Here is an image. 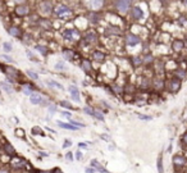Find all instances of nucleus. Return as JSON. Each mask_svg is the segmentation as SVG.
<instances>
[{
  "mask_svg": "<svg viewBox=\"0 0 187 173\" xmlns=\"http://www.w3.org/2000/svg\"><path fill=\"white\" fill-rule=\"evenodd\" d=\"M132 17L135 19H141L143 17V12L140 7H135L132 9Z\"/></svg>",
  "mask_w": 187,
  "mask_h": 173,
  "instance_id": "5701e85b",
  "label": "nucleus"
},
{
  "mask_svg": "<svg viewBox=\"0 0 187 173\" xmlns=\"http://www.w3.org/2000/svg\"><path fill=\"white\" fill-rule=\"evenodd\" d=\"M46 85L50 86V87H54V89H58V90H64V87L62 86L59 82H56L54 80H47L46 81Z\"/></svg>",
  "mask_w": 187,
  "mask_h": 173,
  "instance_id": "a878e982",
  "label": "nucleus"
},
{
  "mask_svg": "<svg viewBox=\"0 0 187 173\" xmlns=\"http://www.w3.org/2000/svg\"><path fill=\"white\" fill-rule=\"evenodd\" d=\"M100 137H101L103 140H105V141H109V140H110V137H109V136H107V135H101Z\"/></svg>",
  "mask_w": 187,
  "mask_h": 173,
  "instance_id": "bf43d9fd",
  "label": "nucleus"
},
{
  "mask_svg": "<svg viewBox=\"0 0 187 173\" xmlns=\"http://www.w3.org/2000/svg\"><path fill=\"white\" fill-rule=\"evenodd\" d=\"M74 159H76V160H78V162H81V160L83 159V154H82V151H81L80 149L74 153Z\"/></svg>",
  "mask_w": 187,
  "mask_h": 173,
  "instance_id": "37998d69",
  "label": "nucleus"
},
{
  "mask_svg": "<svg viewBox=\"0 0 187 173\" xmlns=\"http://www.w3.org/2000/svg\"><path fill=\"white\" fill-rule=\"evenodd\" d=\"M35 50L39 51L42 56H46L49 54V49H47V46H45V45H35Z\"/></svg>",
  "mask_w": 187,
  "mask_h": 173,
  "instance_id": "b1692460",
  "label": "nucleus"
},
{
  "mask_svg": "<svg viewBox=\"0 0 187 173\" xmlns=\"http://www.w3.org/2000/svg\"><path fill=\"white\" fill-rule=\"evenodd\" d=\"M96 33H87V35L85 36V44H90V42H94L96 41Z\"/></svg>",
  "mask_w": 187,
  "mask_h": 173,
  "instance_id": "bb28decb",
  "label": "nucleus"
},
{
  "mask_svg": "<svg viewBox=\"0 0 187 173\" xmlns=\"http://www.w3.org/2000/svg\"><path fill=\"white\" fill-rule=\"evenodd\" d=\"M176 77L179 80H183L186 78V71L185 69H177L176 71Z\"/></svg>",
  "mask_w": 187,
  "mask_h": 173,
  "instance_id": "e433bc0d",
  "label": "nucleus"
},
{
  "mask_svg": "<svg viewBox=\"0 0 187 173\" xmlns=\"http://www.w3.org/2000/svg\"><path fill=\"white\" fill-rule=\"evenodd\" d=\"M40 9H41V12L44 14H49V13H51L53 7H51V4L49 2H42L40 4Z\"/></svg>",
  "mask_w": 187,
  "mask_h": 173,
  "instance_id": "a211bd4d",
  "label": "nucleus"
},
{
  "mask_svg": "<svg viewBox=\"0 0 187 173\" xmlns=\"http://www.w3.org/2000/svg\"><path fill=\"white\" fill-rule=\"evenodd\" d=\"M131 63H132V65L135 67V68H137V67L142 65V59L140 56H132L131 58Z\"/></svg>",
  "mask_w": 187,
  "mask_h": 173,
  "instance_id": "cd10ccee",
  "label": "nucleus"
},
{
  "mask_svg": "<svg viewBox=\"0 0 187 173\" xmlns=\"http://www.w3.org/2000/svg\"><path fill=\"white\" fill-rule=\"evenodd\" d=\"M62 54H63V58H64L65 60L73 62V59H74V53L72 51L71 49H63V51H62Z\"/></svg>",
  "mask_w": 187,
  "mask_h": 173,
  "instance_id": "6ab92c4d",
  "label": "nucleus"
},
{
  "mask_svg": "<svg viewBox=\"0 0 187 173\" xmlns=\"http://www.w3.org/2000/svg\"><path fill=\"white\" fill-rule=\"evenodd\" d=\"M68 91H69V94H71V98L73 99L76 103H80L81 102V94H80V90H78L77 86L71 85L69 87H68Z\"/></svg>",
  "mask_w": 187,
  "mask_h": 173,
  "instance_id": "1a4fd4ad",
  "label": "nucleus"
},
{
  "mask_svg": "<svg viewBox=\"0 0 187 173\" xmlns=\"http://www.w3.org/2000/svg\"><path fill=\"white\" fill-rule=\"evenodd\" d=\"M37 173H55V168L54 169H41V171H36Z\"/></svg>",
  "mask_w": 187,
  "mask_h": 173,
  "instance_id": "5fc2aeb1",
  "label": "nucleus"
},
{
  "mask_svg": "<svg viewBox=\"0 0 187 173\" xmlns=\"http://www.w3.org/2000/svg\"><path fill=\"white\" fill-rule=\"evenodd\" d=\"M0 86H2L3 90L5 91V93H8V94H13V91H14V90H13V87H12V85H9L8 82H5V81L0 83Z\"/></svg>",
  "mask_w": 187,
  "mask_h": 173,
  "instance_id": "c85d7f7f",
  "label": "nucleus"
},
{
  "mask_svg": "<svg viewBox=\"0 0 187 173\" xmlns=\"http://www.w3.org/2000/svg\"><path fill=\"white\" fill-rule=\"evenodd\" d=\"M39 153H40V156H42V158L49 156V153H46V151H39Z\"/></svg>",
  "mask_w": 187,
  "mask_h": 173,
  "instance_id": "6e6d98bb",
  "label": "nucleus"
},
{
  "mask_svg": "<svg viewBox=\"0 0 187 173\" xmlns=\"http://www.w3.org/2000/svg\"><path fill=\"white\" fill-rule=\"evenodd\" d=\"M181 85H182V80L177 78V77H173V78H170L169 82H168V90H169V93L176 94V93H178V90L181 89Z\"/></svg>",
  "mask_w": 187,
  "mask_h": 173,
  "instance_id": "20e7f679",
  "label": "nucleus"
},
{
  "mask_svg": "<svg viewBox=\"0 0 187 173\" xmlns=\"http://www.w3.org/2000/svg\"><path fill=\"white\" fill-rule=\"evenodd\" d=\"M8 33L11 36L13 37H22V31H21V28L20 27H17V26H12V27H9L8 28Z\"/></svg>",
  "mask_w": 187,
  "mask_h": 173,
  "instance_id": "2eb2a0df",
  "label": "nucleus"
},
{
  "mask_svg": "<svg viewBox=\"0 0 187 173\" xmlns=\"http://www.w3.org/2000/svg\"><path fill=\"white\" fill-rule=\"evenodd\" d=\"M41 26H42V27H45L46 30H47V28H50V27H51L50 22H47V21H41Z\"/></svg>",
  "mask_w": 187,
  "mask_h": 173,
  "instance_id": "864d4df0",
  "label": "nucleus"
},
{
  "mask_svg": "<svg viewBox=\"0 0 187 173\" xmlns=\"http://www.w3.org/2000/svg\"><path fill=\"white\" fill-rule=\"evenodd\" d=\"M103 3H104V0H89V5L92 9H99L103 5Z\"/></svg>",
  "mask_w": 187,
  "mask_h": 173,
  "instance_id": "393cba45",
  "label": "nucleus"
},
{
  "mask_svg": "<svg viewBox=\"0 0 187 173\" xmlns=\"http://www.w3.org/2000/svg\"><path fill=\"white\" fill-rule=\"evenodd\" d=\"M3 49H4V51H5V53H11L13 50V45L11 44V42H4Z\"/></svg>",
  "mask_w": 187,
  "mask_h": 173,
  "instance_id": "a19ab883",
  "label": "nucleus"
},
{
  "mask_svg": "<svg viewBox=\"0 0 187 173\" xmlns=\"http://www.w3.org/2000/svg\"><path fill=\"white\" fill-rule=\"evenodd\" d=\"M141 42L140 37H138L137 35H133V33H128V35L126 36V45L127 46H136Z\"/></svg>",
  "mask_w": 187,
  "mask_h": 173,
  "instance_id": "0eeeda50",
  "label": "nucleus"
},
{
  "mask_svg": "<svg viewBox=\"0 0 187 173\" xmlns=\"http://www.w3.org/2000/svg\"><path fill=\"white\" fill-rule=\"evenodd\" d=\"M80 36V32L74 28H67V30L63 31V38L67 41H73L76 37Z\"/></svg>",
  "mask_w": 187,
  "mask_h": 173,
  "instance_id": "39448f33",
  "label": "nucleus"
},
{
  "mask_svg": "<svg viewBox=\"0 0 187 173\" xmlns=\"http://www.w3.org/2000/svg\"><path fill=\"white\" fill-rule=\"evenodd\" d=\"M26 73H27V76L30 77V78H32L33 81H37V80H39V74H37L36 72H33L32 69H27Z\"/></svg>",
  "mask_w": 187,
  "mask_h": 173,
  "instance_id": "72a5a7b5",
  "label": "nucleus"
},
{
  "mask_svg": "<svg viewBox=\"0 0 187 173\" xmlns=\"http://www.w3.org/2000/svg\"><path fill=\"white\" fill-rule=\"evenodd\" d=\"M72 145H73L72 140H69V138H65V140L63 141V145H62V147H63V149H68V147H71Z\"/></svg>",
  "mask_w": 187,
  "mask_h": 173,
  "instance_id": "c03bdc74",
  "label": "nucleus"
},
{
  "mask_svg": "<svg viewBox=\"0 0 187 173\" xmlns=\"http://www.w3.org/2000/svg\"><path fill=\"white\" fill-rule=\"evenodd\" d=\"M152 87H154L155 90H163L165 87V83L161 78H156V80L152 81Z\"/></svg>",
  "mask_w": 187,
  "mask_h": 173,
  "instance_id": "4be33fe9",
  "label": "nucleus"
},
{
  "mask_svg": "<svg viewBox=\"0 0 187 173\" xmlns=\"http://www.w3.org/2000/svg\"><path fill=\"white\" fill-rule=\"evenodd\" d=\"M30 102L33 105H42V107H47V105L50 104V103H47V100L39 93H33L30 96Z\"/></svg>",
  "mask_w": 187,
  "mask_h": 173,
  "instance_id": "f03ea898",
  "label": "nucleus"
},
{
  "mask_svg": "<svg viewBox=\"0 0 187 173\" xmlns=\"http://www.w3.org/2000/svg\"><path fill=\"white\" fill-rule=\"evenodd\" d=\"M30 13V8H28L27 5H18L17 8H16V14L17 16H20V17H25V16H27V14Z\"/></svg>",
  "mask_w": 187,
  "mask_h": 173,
  "instance_id": "f8f14e48",
  "label": "nucleus"
},
{
  "mask_svg": "<svg viewBox=\"0 0 187 173\" xmlns=\"http://www.w3.org/2000/svg\"><path fill=\"white\" fill-rule=\"evenodd\" d=\"M31 133L32 135H40V136H45V133L42 132V128H40V127H37V126H35V127H32V129H31Z\"/></svg>",
  "mask_w": 187,
  "mask_h": 173,
  "instance_id": "2f4dec72",
  "label": "nucleus"
},
{
  "mask_svg": "<svg viewBox=\"0 0 187 173\" xmlns=\"http://www.w3.org/2000/svg\"><path fill=\"white\" fill-rule=\"evenodd\" d=\"M85 173H98V172L95 171L92 167H90V165H89V167H86V168H85Z\"/></svg>",
  "mask_w": 187,
  "mask_h": 173,
  "instance_id": "603ef678",
  "label": "nucleus"
},
{
  "mask_svg": "<svg viewBox=\"0 0 187 173\" xmlns=\"http://www.w3.org/2000/svg\"><path fill=\"white\" fill-rule=\"evenodd\" d=\"M83 112L87 114V115H90V117H94V114H95V109L92 108V107H90V105H86V107L83 108Z\"/></svg>",
  "mask_w": 187,
  "mask_h": 173,
  "instance_id": "473e14b6",
  "label": "nucleus"
},
{
  "mask_svg": "<svg viewBox=\"0 0 187 173\" xmlns=\"http://www.w3.org/2000/svg\"><path fill=\"white\" fill-rule=\"evenodd\" d=\"M0 173H11L8 168H0Z\"/></svg>",
  "mask_w": 187,
  "mask_h": 173,
  "instance_id": "13d9d810",
  "label": "nucleus"
},
{
  "mask_svg": "<svg viewBox=\"0 0 187 173\" xmlns=\"http://www.w3.org/2000/svg\"><path fill=\"white\" fill-rule=\"evenodd\" d=\"M117 9L121 13H126L131 7V0H117Z\"/></svg>",
  "mask_w": 187,
  "mask_h": 173,
  "instance_id": "6e6552de",
  "label": "nucleus"
},
{
  "mask_svg": "<svg viewBox=\"0 0 187 173\" xmlns=\"http://www.w3.org/2000/svg\"><path fill=\"white\" fill-rule=\"evenodd\" d=\"M81 68H82V71H85L86 73H90V72L92 71V64H91V62L89 59H85L81 62Z\"/></svg>",
  "mask_w": 187,
  "mask_h": 173,
  "instance_id": "f3484780",
  "label": "nucleus"
},
{
  "mask_svg": "<svg viewBox=\"0 0 187 173\" xmlns=\"http://www.w3.org/2000/svg\"><path fill=\"white\" fill-rule=\"evenodd\" d=\"M45 129H47V131H49V132H51V133H55V131H54V129H51V128H49V127H46Z\"/></svg>",
  "mask_w": 187,
  "mask_h": 173,
  "instance_id": "680f3d73",
  "label": "nucleus"
},
{
  "mask_svg": "<svg viewBox=\"0 0 187 173\" xmlns=\"http://www.w3.org/2000/svg\"><path fill=\"white\" fill-rule=\"evenodd\" d=\"M17 136H21V137H25V135H23V129H17Z\"/></svg>",
  "mask_w": 187,
  "mask_h": 173,
  "instance_id": "4d7b16f0",
  "label": "nucleus"
},
{
  "mask_svg": "<svg viewBox=\"0 0 187 173\" xmlns=\"http://www.w3.org/2000/svg\"><path fill=\"white\" fill-rule=\"evenodd\" d=\"M3 151L7 155L11 156V158L17 156V151H16V149H14V146L12 145L11 142H4V144H3Z\"/></svg>",
  "mask_w": 187,
  "mask_h": 173,
  "instance_id": "9d476101",
  "label": "nucleus"
},
{
  "mask_svg": "<svg viewBox=\"0 0 187 173\" xmlns=\"http://www.w3.org/2000/svg\"><path fill=\"white\" fill-rule=\"evenodd\" d=\"M71 124H73V126L74 127H77V128H85L86 127V124L85 123H81V122H78V121H74V119H69V121H68Z\"/></svg>",
  "mask_w": 187,
  "mask_h": 173,
  "instance_id": "c9c22d12",
  "label": "nucleus"
},
{
  "mask_svg": "<svg viewBox=\"0 0 187 173\" xmlns=\"http://www.w3.org/2000/svg\"><path fill=\"white\" fill-rule=\"evenodd\" d=\"M154 63V56H152L151 54H149V55H146L145 58L142 59V64H146V65H150V64H152Z\"/></svg>",
  "mask_w": 187,
  "mask_h": 173,
  "instance_id": "c756f323",
  "label": "nucleus"
},
{
  "mask_svg": "<svg viewBox=\"0 0 187 173\" xmlns=\"http://www.w3.org/2000/svg\"><path fill=\"white\" fill-rule=\"evenodd\" d=\"M156 169L158 173H164V165H163V154L160 153L156 159Z\"/></svg>",
  "mask_w": 187,
  "mask_h": 173,
  "instance_id": "412c9836",
  "label": "nucleus"
},
{
  "mask_svg": "<svg viewBox=\"0 0 187 173\" xmlns=\"http://www.w3.org/2000/svg\"><path fill=\"white\" fill-rule=\"evenodd\" d=\"M26 165H27L26 160L22 159V158H20V156H14L11 160V167L14 171H22V169H25L26 168Z\"/></svg>",
  "mask_w": 187,
  "mask_h": 173,
  "instance_id": "7ed1b4c3",
  "label": "nucleus"
},
{
  "mask_svg": "<svg viewBox=\"0 0 187 173\" xmlns=\"http://www.w3.org/2000/svg\"><path fill=\"white\" fill-rule=\"evenodd\" d=\"M92 60L98 62V63H104V62H105V54H104L103 51L95 50L92 53Z\"/></svg>",
  "mask_w": 187,
  "mask_h": 173,
  "instance_id": "4468645a",
  "label": "nucleus"
},
{
  "mask_svg": "<svg viewBox=\"0 0 187 173\" xmlns=\"http://www.w3.org/2000/svg\"><path fill=\"white\" fill-rule=\"evenodd\" d=\"M90 167H92L98 173H110V172H109V171L107 169V168H105V167H104L98 159H91V162H90Z\"/></svg>",
  "mask_w": 187,
  "mask_h": 173,
  "instance_id": "423d86ee",
  "label": "nucleus"
},
{
  "mask_svg": "<svg viewBox=\"0 0 187 173\" xmlns=\"http://www.w3.org/2000/svg\"><path fill=\"white\" fill-rule=\"evenodd\" d=\"M0 58H2V59H4V60H5V62H9V63H12V62H13V58L12 56H8V55H0Z\"/></svg>",
  "mask_w": 187,
  "mask_h": 173,
  "instance_id": "3c124183",
  "label": "nucleus"
},
{
  "mask_svg": "<svg viewBox=\"0 0 187 173\" xmlns=\"http://www.w3.org/2000/svg\"><path fill=\"white\" fill-rule=\"evenodd\" d=\"M26 54H27V56L30 58V59H31L32 62H39V59H37V58L32 54V51H31V50H27V51H26Z\"/></svg>",
  "mask_w": 187,
  "mask_h": 173,
  "instance_id": "a18cd8bd",
  "label": "nucleus"
},
{
  "mask_svg": "<svg viewBox=\"0 0 187 173\" xmlns=\"http://www.w3.org/2000/svg\"><path fill=\"white\" fill-rule=\"evenodd\" d=\"M69 13H71V11L67 5H58L55 8V14L58 17H63V16H65V14H69Z\"/></svg>",
  "mask_w": 187,
  "mask_h": 173,
  "instance_id": "9b49d317",
  "label": "nucleus"
},
{
  "mask_svg": "<svg viewBox=\"0 0 187 173\" xmlns=\"http://www.w3.org/2000/svg\"><path fill=\"white\" fill-rule=\"evenodd\" d=\"M137 118L142 119V121H151L152 119L151 115H143V114H137Z\"/></svg>",
  "mask_w": 187,
  "mask_h": 173,
  "instance_id": "de8ad7c7",
  "label": "nucleus"
},
{
  "mask_svg": "<svg viewBox=\"0 0 187 173\" xmlns=\"http://www.w3.org/2000/svg\"><path fill=\"white\" fill-rule=\"evenodd\" d=\"M47 110H49V114H50V115H54V114L56 113V105L50 103L49 105H47Z\"/></svg>",
  "mask_w": 187,
  "mask_h": 173,
  "instance_id": "ea45409f",
  "label": "nucleus"
},
{
  "mask_svg": "<svg viewBox=\"0 0 187 173\" xmlns=\"http://www.w3.org/2000/svg\"><path fill=\"white\" fill-rule=\"evenodd\" d=\"M183 47H185V42L182 40H174L172 42V50L173 51L179 53L181 50H183Z\"/></svg>",
  "mask_w": 187,
  "mask_h": 173,
  "instance_id": "dca6fc26",
  "label": "nucleus"
},
{
  "mask_svg": "<svg viewBox=\"0 0 187 173\" xmlns=\"http://www.w3.org/2000/svg\"><path fill=\"white\" fill-rule=\"evenodd\" d=\"M59 105L62 108H64V109H73V105H72L68 100H62V102L59 103Z\"/></svg>",
  "mask_w": 187,
  "mask_h": 173,
  "instance_id": "f704fd0d",
  "label": "nucleus"
},
{
  "mask_svg": "<svg viewBox=\"0 0 187 173\" xmlns=\"http://www.w3.org/2000/svg\"><path fill=\"white\" fill-rule=\"evenodd\" d=\"M172 165L176 173H181L185 168H187V158L183 154H174L172 158Z\"/></svg>",
  "mask_w": 187,
  "mask_h": 173,
  "instance_id": "f257e3e1",
  "label": "nucleus"
},
{
  "mask_svg": "<svg viewBox=\"0 0 187 173\" xmlns=\"http://www.w3.org/2000/svg\"><path fill=\"white\" fill-rule=\"evenodd\" d=\"M56 124H58V127L63 128V129H69V131H78L80 128L74 127L73 124H71L69 122H62V121H56Z\"/></svg>",
  "mask_w": 187,
  "mask_h": 173,
  "instance_id": "ddd939ff",
  "label": "nucleus"
},
{
  "mask_svg": "<svg viewBox=\"0 0 187 173\" xmlns=\"http://www.w3.org/2000/svg\"><path fill=\"white\" fill-rule=\"evenodd\" d=\"M55 69H56V71H65V69H67L65 62H64V60H59L58 63H55Z\"/></svg>",
  "mask_w": 187,
  "mask_h": 173,
  "instance_id": "7c9ffc66",
  "label": "nucleus"
},
{
  "mask_svg": "<svg viewBox=\"0 0 187 173\" xmlns=\"http://www.w3.org/2000/svg\"><path fill=\"white\" fill-rule=\"evenodd\" d=\"M185 4H187V0H185Z\"/></svg>",
  "mask_w": 187,
  "mask_h": 173,
  "instance_id": "0e129e2a",
  "label": "nucleus"
},
{
  "mask_svg": "<svg viewBox=\"0 0 187 173\" xmlns=\"http://www.w3.org/2000/svg\"><path fill=\"white\" fill-rule=\"evenodd\" d=\"M13 2H16V3H18V4H20V5H21V4H22V3H25V2H26V0H13Z\"/></svg>",
  "mask_w": 187,
  "mask_h": 173,
  "instance_id": "052dcab7",
  "label": "nucleus"
},
{
  "mask_svg": "<svg viewBox=\"0 0 187 173\" xmlns=\"http://www.w3.org/2000/svg\"><path fill=\"white\" fill-rule=\"evenodd\" d=\"M94 118H96L98 121H100V122H104V115H103V112H100V110H95Z\"/></svg>",
  "mask_w": 187,
  "mask_h": 173,
  "instance_id": "58836bf2",
  "label": "nucleus"
},
{
  "mask_svg": "<svg viewBox=\"0 0 187 173\" xmlns=\"http://www.w3.org/2000/svg\"><path fill=\"white\" fill-rule=\"evenodd\" d=\"M64 158H65V160H68V162H73L74 160V153L73 151H68V153H65V155H64Z\"/></svg>",
  "mask_w": 187,
  "mask_h": 173,
  "instance_id": "79ce46f5",
  "label": "nucleus"
},
{
  "mask_svg": "<svg viewBox=\"0 0 187 173\" xmlns=\"http://www.w3.org/2000/svg\"><path fill=\"white\" fill-rule=\"evenodd\" d=\"M78 149H80V150H81V149H85V150H87V149H89V144L87 142H78Z\"/></svg>",
  "mask_w": 187,
  "mask_h": 173,
  "instance_id": "09e8293b",
  "label": "nucleus"
},
{
  "mask_svg": "<svg viewBox=\"0 0 187 173\" xmlns=\"http://www.w3.org/2000/svg\"><path fill=\"white\" fill-rule=\"evenodd\" d=\"M60 114L63 115V117L68 118V119H71V118H72V114H71L69 112H67V110H62V112H60Z\"/></svg>",
  "mask_w": 187,
  "mask_h": 173,
  "instance_id": "8fccbe9b",
  "label": "nucleus"
},
{
  "mask_svg": "<svg viewBox=\"0 0 187 173\" xmlns=\"http://www.w3.org/2000/svg\"><path fill=\"white\" fill-rule=\"evenodd\" d=\"M179 141H181V145L187 149V131L182 133V136H181V138H179Z\"/></svg>",
  "mask_w": 187,
  "mask_h": 173,
  "instance_id": "4c0bfd02",
  "label": "nucleus"
},
{
  "mask_svg": "<svg viewBox=\"0 0 187 173\" xmlns=\"http://www.w3.org/2000/svg\"><path fill=\"white\" fill-rule=\"evenodd\" d=\"M150 85H151V82H150V80H142V83H141V89H146V87H150Z\"/></svg>",
  "mask_w": 187,
  "mask_h": 173,
  "instance_id": "49530a36",
  "label": "nucleus"
},
{
  "mask_svg": "<svg viewBox=\"0 0 187 173\" xmlns=\"http://www.w3.org/2000/svg\"><path fill=\"white\" fill-rule=\"evenodd\" d=\"M172 151V144H169V147H168V153Z\"/></svg>",
  "mask_w": 187,
  "mask_h": 173,
  "instance_id": "e2e57ef3",
  "label": "nucleus"
},
{
  "mask_svg": "<svg viewBox=\"0 0 187 173\" xmlns=\"http://www.w3.org/2000/svg\"><path fill=\"white\" fill-rule=\"evenodd\" d=\"M22 93L25 95H27V96H31L33 93H35V87L30 83H25L23 85V89H22Z\"/></svg>",
  "mask_w": 187,
  "mask_h": 173,
  "instance_id": "aec40b11",
  "label": "nucleus"
}]
</instances>
